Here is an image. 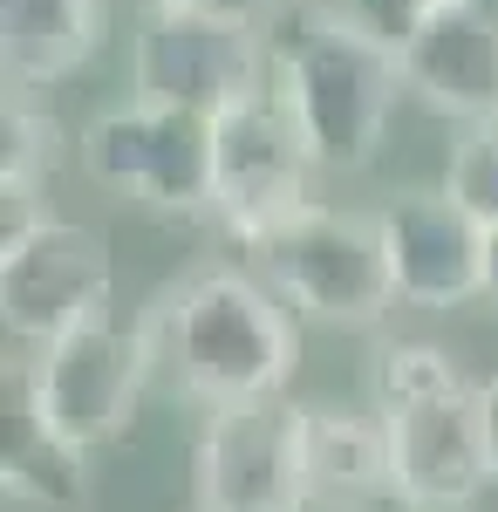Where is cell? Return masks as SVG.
I'll use <instances>...</instances> for the list:
<instances>
[{"label":"cell","mask_w":498,"mask_h":512,"mask_svg":"<svg viewBox=\"0 0 498 512\" xmlns=\"http://www.w3.org/2000/svg\"><path fill=\"white\" fill-rule=\"evenodd\" d=\"M137 328L151 342V362H164L178 390H192L205 410L280 396L301 362L294 308L260 267H198L164 287Z\"/></svg>","instance_id":"6da1fadb"},{"label":"cell","mask_w":498,"mask_h":512,"mask_svg":"<svg viewBox=\"0 0 498 512\" xmlns=\"http://www.w3.org/2000/svg\"><path fill=\"white\" fill-rule=\"evenodd\" d=\"M273 96L301 123L321 171L376 164L396 117V96H410L403 55L348 7H307L273 41Z\"/></svg>","instance_id":"7a4b0ae2"},{"label":"cell","mask_w":498,"mask_h":512,"mask_svg":"<svg viewBox=\"0 0 498 512\" xmlns=\"http://www.w3.org/2000/svg\"><path fill=\"white\" fill-rule=\"evenodd\" d=\"M376 410L389 431V472L403 512H464L485 485L478 383L437 342H389L376 355Z\"/></svg>","instance_id":"3957f363"},{"label":"cell","mask_w":498,"mask_h":512,"mask_svg":"<svg viewBox=\"0 0 498 512\" xmlns=\"http://www.w3.org/2000/svg\"><path fill=\"white\" fill-rule=\"evenodd\" d=\"M246 253L287 294V308L307 321L376 328L396 308V274H389V246L376 212H342V205L307 198L301 212L267 226Z\"/></svg>","instance_id":"277c9868"},{"label":"cell","mask_w":498,"mask_h":512,"mask_svg":"<svg viewBox=\"0 0 498 512\" xmlns=\"http://www.w3.org/2000/svg\"><path fill=\"white\" fill-rule=\"evenodd\" d=\"M82 171L116 198H137L157 219H205L212 212V117L178 103H116L82 130Z\"/></svg>","instance_id":"5b68a950"},{"label":"cell","mask_w":498,"mask_h":512,"mask_svg":"<svg viewBox=\"0 0 498 512\" xmlns=\"http://www.w3.org/2000/svg\"><path fill=\"white\" fill-rule=\"evenodd\" d=\"M273 28L253 21H219V14H164L130 41V96L144 103H178L198 117H226L239 103L273 89Z\"/></svg>","instance_id":"8992f818"},{"label":"cell","mask_w":498,"mask_h":512,"mask_svg":"<svg viewBox=\"0 0 498 512\" xmlns=\"http://www.w3.org/2000/svg\"><path fill=\"white\" fill-rule=\"evenodd\" d=\"M110 246L82 219L41 212L35 226L0 233V321L14 342H55L82 321L110 315Z\"/></svg>","instance_id":"52a82bcc"},{"label":"cell","mask_w":498,"mask_h":512,"mask_svg":"<svg viewBox=\"0 0 498 512\" xmlns=\"http://www.w3.org/2000/svg\"><path fill=\"white\" fill-rule=\"evenodd\" d=\"M301 403H219L192 444V512H307Z\"/></svg>","instance_id":"ba28073f"},{"label":"cell","mask_w":498,"mask_h":512,"mask_svg":"<svg viewBox=\"0 0 498 512\" xmlns=\"http://www.w3.org/2000/svg\"><path fill=\"white\" fill-rule=\"evenodd\" d=\"M144 376H151L144 328H116L103 315V321H82L69 335H55V342H41V355L28 362V396H35L48 431H62L82 451H103V444H116L130 431Z\"/></svg>","instance_id":"9c48e42d"},{"label":"cell","mask_w":498,"mask_h":512,"mask_svg":"<svg viewBox=\"0 0 498 512\" xmlns=\"http://www.w3.org/2000/svg\"><path fill=\"white\" fill-rule=\"evenodd\" d=\"M314 171L321 164L307 151L301 123L287 117V103L273 89L226 110V117H212V178H219L212 185V219L239 246H253L287 212H301Z\"/></svg>","instance_id":"30bf717a"},{"label":"cell","mask_w":498,"mask_h":512,"mask_svg":"<svg viewBox=\"0 0 498 512\" xmlns=\"http://www.w3.org/2000/svg\"><path fill=\"white\" fill-rule=\"evenodd\" d=\"M383 219V246H389V274H396V301L403 308H471L485 301V219L437 192H396L376 212Z\"/></svg>","instance_id":"8fae6325"},{"label":"cell","mask_w":498,"mask_h":512,"mask_svg":"<svg viewBox=\"0 0 498 512\" xmlns=\"http://www.w3.org/2000/svg\"><path fill=\"white\" fill-rule=\"evenodd\" d=\"M403 82L451 123L498 117V0H444L396 41Z\"/></svg>","instance_id":"7c38bea8"},{"label":"cell","mask_w":498,"mask_h":512,"mask_svg":"<svg viewBox=\"0 0 498 512\" xmlns=\"http://www.w3.org/2000/svg\"><path fill=\"white\" fill-rule=\"evenodd\" d=\"M301 458H307V492H314V506L362 512V506H376V499H396L383 410L301 403Z\"/></svg>","instance_id":"4fadbf2b"},{"label":"cell","mask_w":498,"mask_h":512,"mask_svg":"<svg viewBox=\"0 0 498 512\" xmlns=\"http://www.w3.org/2000/svg\"><path fill=\"white\" fill-rule=\"evenodd\" d=\"M0 485L7 499L35 512H89L96 499V472H89V451L69 444L62 431H48L28 396V369L14 376L7 369V431H0Z\"/></svg>","instance_id":"5bb4252c"},{"label":"cell","mask_w":498,"mask_h":512,"mask_svg":"<svg viewBox=\"0 0 498 512\" xmlns=\"http://www.w3.org/2000/svg\"><path fill=\"white\" fill-rule=\"evenodd\" d=\"M103 41V0H0L7 89H48L76 76Z\"/></svg>","instance_id":"9a60e30c"},{"label":"cell","mask_w":498,"mask_h":512,"mask_svg":"<svg viewBox=\"0 0 498 512\" xmlns=\"http://www.w3.org/2000/svg\"><path fill=\"white\" fill-rule=\"evenodd\" d=\"M62 158V130L35 103V89H7L0 103V185L7 192H41V178Z\"/></svg>","instance_id":"2e32d148"},{"label":"cell","mask_w":498,"mask_h":512,"mask_svg":"<svg viewBox=\"0 0 498 512\" xmlns=\"http://www.w3.org/2000/svg\"><path fill=\"white\" fill-rule=\"evenodd\" d=\"M444 192L464 198L485 226H498V117L464 123V137L451 144V164H444Z\"/></svg>","instance_id":"e0dca14e"},{"label":"cell","mask_w":498,"mask_h":512,"mask_svg":"<svg viewBox=\"0 0 498 512\" xmlns=\"http://www.w3.org/2000/svg\"><path fill=\"white\" fill-rule=\"evenodd\" d=\"M430 7H444V0H348V14H355V21H369L383 41H403Z\"/></svg>","instance_id":"ac0fdd59"},{"label":"cell","mask_w":498,"mask_h":512,"mask_svg":"<svg viewBox=\"0 0 498 512\" xmlns=\"http://www.w3.org/2000/svg\"><path fill=\"white\" fill-rule=\"evenodd\" d=\"M164 14H219V21H253V28H273L287 0H151Z\"/></svg>","instance_id":"d6986e66"},{"label":"cell","mask_w":498,"mask_h":512,"mask_svg":"<svg viewBox=\"0 0 498 512\" xmlns=\"http://www.w3.org/2000/svg\"><path fill=\"white\" fill-rule=\"evenodd\" d=\"M478 417H485V465H492V485H498V369L478 383Z\"/></svg>","instance_id":"ffe728a7"},{"label":"cell","mask_w":498,"mask_h":512,"mask_svg":"<svg viewBox=\"0 0 498 512\" xmlns=\"http://www.w3.org/2000/svg\"><path fill=\"white\" fill-rule=\"evenodd\" d=\"M485 308L498 315V226H485Z\"/></svg>","instance_id":"44dd1931"}]
</instances>
